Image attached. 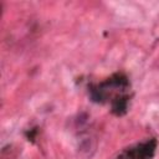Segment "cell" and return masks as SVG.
<instances>
[{"label": "cell", "instance_id": "1", "mask_svg": "<svg viewBox=\"0 0 159 159\" xmlns=\"http://www.w3.org/2000/svg\"><path fill=\"white\" fill-rule=\"evenodd\" d=\"M157 142L154 139L137 144L135 147L125 149L117 159H150L154 154Z\"/></svg>", "mask_w": 159, "mask_h": 159}]
</instances>
